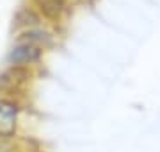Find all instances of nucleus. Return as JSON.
I'll return each mask as SVG.
<instances>
[{"label": "nucleus", "mask_w": 160, "mask_h": 152, "mask_svg": "<svg viewBox=\"0 0 160 152\" xmlns=\"http://www.w3.org/2000/svg\"><path fill=\"white\" fill-rule=\"evenodd\" d=\"M34 7L46 25L64 30V25L73 14L75 4L69 0H25Z\"/></svg>", "instance_id": "nucleus-3"}, {"label": "nucleus", "mask_w": 160, "mask_h": 152, "mask_svg": "<svg viewBox=\"0 0 160 152\" xmlns=\"http://www.w3.org/2000/svg\"><path fill=\"white\" fill-rule=\"evenodd\" d=\"M61 38H62V30L53 29V27H50V25H46V24L12 34V40L36 45V47L43 48L45 52H52L55 47H59Z\"/></svg>", "instance_id": "nucleus-5"}, {"label": "nucleus", "mask_w": 160, "mask_h": 152, "mask_svg": "<svg viewBox=\"0 0 160 152\" xmlns=\"http://www.w3.org/2000/svg\"><path fill=\"white\" fill-rule=\"evenodd\" d=\"M0 152H25V150H14V149H11V150H0Z\"/></svg>", "instance_id": "nucleus-7"}, {"label": "nucleus", "mask_w": 160, "mask_h": 152, "mask_svg": "<svg viewBox=\"0 0 160 152\" xmlns=\"http://www.w3.org/2000/svg\"><path fill=\"white\" fill-rule=\"evenodd\" d=\"M39 72L27 66H4L0 70V95L25 99Z\"/></svg>", "instance_id": "nucleus-2"}, {"label": "nucleus", "mask_w": 160, "mask_h": 152, "mask_svg": "<svg viewBox=\"0 0 160 152\" xmlns=\"http://www.w3.org/2000/svg\"><path fill=\"white\" fill-rule=\"evenodd\" d=\"M43 18L38 14L34 7L23 2L18 6V9L14 11L12 14V24H11V29H12V34L16 32H22V30H27V29H32V27H38V25H43Z\"/></svg>", "instance_id": "nucleus-6"}, {"label": "nucleus", "mask_w": 160, "mask_h": 152, "mask_svg": "<svg viewBox=\"0 0 160 152\" xmlns=\"http://www.w3.org/2000/svg\"><path fill=\"white\" fill-rule=\"evenodd\" d=\"M25 107V99L0 95V147L12 145L18 140Z\"/></svg>", "instance_id": "nucleus-1"}, {"label": "nucleus", "mask_w": 160, "mask_h": 152, "mask_svg": "<svg viewBox=\"0 0 160 152\" xmlns=\"http://www.w3.org/2000/svg\"><path fill=\"white\" fill-rule=\"evenodd\" d=\"M46 54L48 52H45L43 48L36 47V45L12 40L11 47L6 54V59H4V66H27V68L41 70Z\"/></svg>", "instance_id": "nucleus-4"}, {"label": "nucleus", "mask_w": 160, "mask_h": 152, "mask_svg": "<svg viewBox=\"0 0 160 152\" xmlns=\"http://www.w3.org/2000/svg\"><path fill=\"white\" fill-rule=\"evenodd\" d=\"M71 4H78V2H84V0H69Z\"/></svg>", "instance_id": "nucleus-8"}]
</instances>
